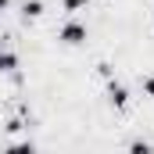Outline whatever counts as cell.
<instances>
[{"label": "cell", "instance_id": "9", "mask_svg": "<svg viewBox=\"0 0 154 154\" xmlns=\"http://www.w3.org/2000/svg\"><path fill=\"white\" fill-rule=\"evenodd\" d=\"M97 75H100V79H111V75H115V68H111L108 61H100V65H97Z\"/></svg>", "mask_w": 154, "mask_h": 154}, {"label": "cell", "instance_id": "7", "mask_svg": "<svg viewBox=\"0 0 154 154\" xmlns=\"http://www.w3.org/2000/svg\"><path fill=\"white\" fill-rule=\"evenodd\" d=\"M7 151H36V143L32 140H14V143H7Z\"/></svg>", "mask_w": 154, "mask_h": 154}, {"label": "cell", "instance_id": "5", "mask_svg": "<svg viewBox=\"0 0 154 154\" xmlns=\"http://www.w3.org/2000/svg\"><path fill=\"white\" fill-rule=\"evenodd\" d=\"M93 0H61V11L65 14H79V11H86Z\"/></svg>", "mask_w": 154, "mask_h": 154}, {"label": "cell", "instance_id": "8", "mask_svg": "<svg viewBox=\"0 0 154 154\" xmlns=\"http://www.w3.org/2000/svg\"><path fill=\"white\" fill-rule=\"evenodd\" d=\"M129 151H154L151 140H129Z\"/></svg>", "mask_w": 154, "mask_h": 154}, {"label": "cell", "instance_id": "6", "mask_svg": "<svg viewBox=\"0 0 154 154\" xmlns=\"http://www.w3.org/2000/svg\"><path fill=\"white\" fill-rule=\"evenodd\" d=\"M140 93L154 100V75H140Z\"/></svg>", "mask_w": 154, "mask_h": 154}, {"label": "cell", "instance_id": "10", "mask_svg": "<svg viewBox=\"0 0 154 154\" xmlns=\"http://www.w3.org/2000/svg\"><path fill=\"white\" fill-rule=\"evenodd\" d=\"M7 7H11V0H0V14H4V11H7Z\"/></svg>", "mask_w": 154, "mask_h": 154}, {"label": "cell", "instance_id": "4", "mask_svg": "<svg viewBox=\"0 0 154 154\" xmlns=\"http://www.w3.org/2000/svg\"><path fill=\"white\" fill-rule=\"evenodd\" d=\"M43 14H47L43 0H22V22H39Z\"/></svg>", "mask_w": 154, "mask_h": 154}, {"label": "cell", "instance_id": "2", "mask_svg": "<svg viewBox=\"0 0 154 154\" xmlns=\"http://www.w3.org/2000/svg\"><path fill=\"white\" fill-rule=\"evenodd\" d=\"M104 97H108V104L115 108V111H129V104H133V93H129V86L122 82V79H104Z\"/></svg>", "mask_w": 154, "mask_h": 154}, {"label": "cell", "instance_id": "3", "mask_svg": "<svg viewBox=\"0 0 154 154\" xmlns=\"http://www.w3.org/2000/svg\"><path fill=\"white\" fill-rule=\"evenodd\" d=\"M22 72V54L0 39V75H18Z\"/></svg>", "mask_w": 154, "mask_h": 154}, {"label": "cell", "instance_id": "1", "mask_svg": "<svg viewBox=\"0 0 154 154\" xmlns=\"http://www.w3.org/2000/svg\"><path fill=\"white\" fill-rule=\"evenodd\" d=\"M54 36H57L61 47H82V43L90 39V25H86V22H79L75 14H68V18L57 25V32H54Z\"/></svg>", "mask_w": 154, "mask_h": 154}]
</instances>
